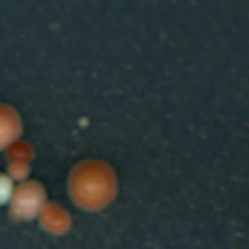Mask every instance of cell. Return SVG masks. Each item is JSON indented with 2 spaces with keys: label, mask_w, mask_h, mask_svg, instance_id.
Listing matches in <instances>:
<instances>
[{
  "label": "cell",
  "mask_w": 249,
  "mask_h": 249,
  "mask_svg": "<svg viewBox=\"0 0 249 249\" xmlns=\"http://www.w3.org/2000/svg\"><path fill=\"white\" fill-rule=\"evenodd\" d=\"M12 193V184H9V181L0 178V203L6 201L10 197Z\"/></svg>",
  "instance_id": "cell-1"
}]
</instances>
